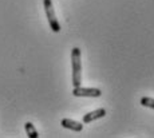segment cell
<instances>
[{
  "label": "cell",
  "mask_w": 154,
  "mask_h": 138,
  "mask_svg": "<svg viewBox=\"0 0 154 138\" xmlns=\"http://www.w3.org/2000/svg\"><path fill=\"white\" fill-rule=\"evenodd\" d=\"M71 64H72V84L74 87L81 86L82 83V60L81 50L74 47L71 50Z\"/></svg>",
  "instance_id": "cell-1"
},
{
  "label": "cell",
  "mask_w": 154,
  "mask_h": 138,
  "mask_svg": "<svg viewBox=\"0 0 154 138\" xmlns=\"http://www.w3.org/2000/svg\"><path fill=\"white\" fill-rule=\"evenodd\" d=\"M43 5H44V11H46V16H47V20H48L50 28L54 32H59L60 31V24H59L58 19H56L52 0H43Z\"/></svg>",
  "instance_id": "cell-2"
},
{
  "label": "cell",
  "mask_w": 154,
  "mask_h": 138,
  "mask_svg": "<svg viewBox=\"0 0 154 138\" xmlns=\"http://www.w3.org/2000/svg\"><path fill=\"white\" fill-rule=\"evenodd\" d=\"M74 97H90V98H98L102 95V91L99 89H94V87H82L76 86L72 90Z\"/></svg>",
  "instance_id": "cell-3"
},
{
  "label": "cell",
  "mask_w": 154,
  "mask_h": 138,
  "mask_svg": "<svg viewBox=\"0 0 154 138\" xmlns=\"http://www.w3.org/2000/svg\"><path fill=\"white\" fill-rule=\"evenodd\" d=\"M105 115H106V110H105V109H97V110L85 114V115H83V123H90V122L95 121V119L103 118Z\"/></svg>",
  "instance_id": "cell-4"
},
{
  "label": "cell",
  "mask_w": 154,
  "mask_h": 138,
  "mask_svg": "<svg viewBox=\"0 0 154 138\" xmlns=\"http://www.w3.org/2000/svg\"><path fill=\"white\" fill-rule=\"evenodd\" d=\"M60 125L63 126L64 129H70L72 131H82L83 130V125L81 122H76L74 119H70V118H63L60 122Z\"/></svg>",
  "instance_id": "cell-5"
},
{
  "label": "cell",
  "mask_w": 154,
  "mask_h": 138,
  "mask_svg": "<svg viewBox=\"0 0 154 138\" xmlns=\"http://www.w3.org/2000/svg\"><path fill=\"white\" fill-rule=\"evenodd\" d=\"M24 129H26V133H27V136L29 138H38L39 137V134H38L36 129H35V126L32 125L31 122H27L24 125Z\"/></svg>",
  "instance_id": "cell-6"
},
{
  "label": "cell",
  "mask_w": 154,
  "mask_h": 138,
  "mask_svg": "<svg viewBox=\"0 0 154 138\" xmlns=\"http://www.w3.org/2000/svg\"><path fill=\"white\" fill-rule=\"evenodd\" d=\"M141 105L145 107H150L154 109V98H150V97H143L141 99Z\"/></svg>",
  "instance_id": "cell-7"
}]
</instances>
